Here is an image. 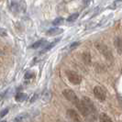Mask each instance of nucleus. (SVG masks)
Instances as JSON below:
<instances>
[{"mask_svg":"<svg viewBox=\"0 0 122 122\" xmlns=\"http://www.w3.org/2000/svg\"><path fill=\"white\" fill-rule=\"evenodd\" d=\"M82 101H83L84 105L86 107V108L89 110L90 114H94V113H96V107H95V105H94L93 101H92L90 98L87 97H84L82 98Z\"/></svg>","mask_w":122,"mask_h":122,"instance_id":"5","label":"nucleus"},{"mask_svg":"<svg viewBox=\"0 0 122 122\" xmlns=\"http://www.w3.org/2000/svg\"><path fill=\"white\" fill-rule=\"evenodd\" d=\"M47 41H44V40H41V41H38L34 43V44H32L30 46L31 49H38V48H40L41 46H42L44 44H46Z\"/></svg>","mask_w":122,"mask_h":122,"instance_id":"12","label":"nucleus"},{"mask_svg":"<svg viewBox=\"0 0 122 122\" xmlns=\"http://www.w3.org/2000/svg\"><path fill=\"white\" fill-rule=\"evenodd\" d=\"M78 17H79V14H78V13H73L71 16L68 17L66 20H67L68 22H73V21H75V20L78 18Z\"/></svg>","mask_w":122,"mask_h":122,"instance_id":"15","label":"nucleus"},{"mask_svg":"<svg viewBox=\"0 0 122 122\" xmlns=\"http://www.w3.org/2000/svg\"><path fill=\"white\" fill-rule=\"evenodd\" d=\"M90 1H91V0H84V4H85V5H88Z\"/></svg>","mask_w":122,"mask_h":122,"instance_id":"25","label":"nucleus"},{"mask_svg":"<svg viewBox=\"0 0 122 122\" xmlns=\"http://www.w3.org/2000/svg\"><path fill=\"white\" fill-rule=\"evenodd\" d=\"M99 120L102 122H109V121H112V119L110 118L109 117L107 116V114H105V113H102L100 116H99Z\"/></svg>","mask_w":122,"mask_h":122,"instance_id":"13","label":"nucleus"},{"mask_svg":"<svg viewBox=\"0 0 122 122\" xmlns=\"http://www.w3.org/2000/svg\"><path fill=\"white\" fill-rule=\"evenodd\" d=\"M10 9L13 13H18L19 12V6H18V3H13L11 6H10Z\"/></svg>","mask_w":122,"mask_h":122,"instance_id":"17","label":"nucleus"},{"mask_svg":"<svg viewBox=\"0 0 122 122\" xmlns=\"http://www.w3.org/2000/svg\"><path fill=\"white\" fill-rule=\"evenodd\" d=\"M62 32H63V30L60 28H51V30H49L46 32V35H48V36H56V35H60Z\"/></svg>","mask_w":122,"mask_h":122,"instance_id":"8","label":"nucleus"},{"mask_svg":"<svg viewBox=\"0 0 122 122\" xmlns=\"http://www.w3.org/2000/svg\"><path fill=\"white\" fill-rule=\"evenodd\" d=\"M67 116L70 119H72L73 121H80L79 115L77 114V112L73 109H68L67 110Z\"/></svg>","mask_w":122,"mask_h":122,"instance_id":"6","label":"nucleus"},{"mask_svg":"<svg viewBox=\"0 0 122 122\" xmlns=\"http://www.w3.org/2000/svg\"><path fill=\"white\" fill-rule=\"evenodd\" d=\"M0 31H1V36H2V37L6 36L7 32H6V30H5V29H1V30H0Z\"/></svg>","mask_w":122,"mask_h":122,"instance_id":"23","label":"nucleus"},{"mask_svg":"<svg viewBox=\"0 0 122 122\" xmlns=\"http://www.w3.org/2000/svg\"><path fill=\"white\" fill-rule=\"evenodd\" d=\"M18 6H19V12H25V10H26V8H27L25 1L21 0V1L18 3Z\"/></svg>","mask_w":122,"mask_h":122,"instance_id":"16","label":"nucleus"},{"mask_svg":"<svg viewBox=\"0 0 122 122\" xmlns=\"http://www.w3.org/2000/svg\"><path fill=\"white\" fill-rule=\"evenodd\" d=\"M94 95L100 101H105V99L107 97L105 90L102 87H100V86H95V88H94Z\"/></svg>","mask_w":122,"mask_h":122,"instance_id":"4","label":"nucleus"},{"mask_svg":"<svg viewBox=\"0 0 122 122\" xmlns=\"http://www.w3.org/2000/svg\"><path fill=\"white\" fill-rule=\"evenodd\" d=\"M37 98H38V95H36V94H35V95H34V97H33V98L30 100V102H31V103H32V102H34V100H35V99H37Z\"/></svg>","mask_w":122,"mask_h":122,"instance_id":"24","label":"nucleus"},{"mask_svg":"<svg viewBox=\"0 0 122 122\" xmlns=\"http://www.w3.org/2000/svg\"><path fill=\"white\" fill-rule=\"evenodd\" d=\"M83 60L86 64H91V55L88 51H86L83 53Z\"/></svg>","mask_w":122,"mask_h":122,"instance_id":"11","label":"nucleus"},{"mask_svg":"<svg viewBox=\"0 0 122 122\" xmlns=\"http://www.w3.org/2000/svg\"><path fill=\"white\" fill-rule=\"evenodd\" d=\"M60 40H61V39L59 38V39H57V40H55V41H53L52 42H51V43L49 44V45H48V46H46V47L44 48V50H43V51H41V53H44V52L48 51H50V50H51L52 48H53V47H54L55 45L57 44V43H58L59 41H60Z\"/></svg>","mask_w":122,"mask_h":122,"instance_id":"9","label":"nucleus"},{"mask_svg":"<svg viewBox=\"0 0 122 122\" xmlns=\"http://www.w3.org/2000/svg\"><path fill=\"white\" fill-rule=\"evenodd\" d=\"M114 45L116 47L118 54H122V39L119 37H116L114 39Z\"/></svg>","mask_w":122,"mask_h":122,"instance_id":"7","label":"nucleus"},{"mask_svg":"<svg viewBox=\"0 0 122 122\" xmlns=\"http://www.w3.org/2000/svg\"><path fill=\"white\" fill-rule=\"evenodd\" d=\"M66 75L70 83H72L73 85H80L82 82V78L78 73L73 71H67L66 72Z\"/></svg>","mask_w":122,"mask_h":122,"instance_id":"3","label":"nucleus"},{"mask_svg":"<svg viewBox=\"0 0 122 122\" xmlns=\"http://www.w3.org/2000/svg\"><path fill=\"white\" fill-rule=\"evenodd\" d=\"M63 22H64V19L62 18H57L52 21V24L55 25V26H59V25L63 24Z\"/></svg>","mask_w":122,"mask_h":122,"instance_id":"18","label":"nucleus"},{"mask_svg":"<svg viewBox=\"0 0 122 122\" xmlns=\"http://www.w3.org/2000/svg\"><path fill=\"white\" fill-rule=\"evenodd\" d=\"M35 76V74L34 73H30V72H28V73L25 74V79L26 80H29V79H32L33 77Z\"/></svg>","mask_w":122,"mask_h":122,"instance_id":"20","label":"nucleus"},{"mask_svg":"<svg viewBox=\"0 0 122 122\" xmlns=\"http://www.w3.org/2000/svg\"><path fill=\"white\" fill-rule=\"evenodd\" d=\"M15 98H16V101H18V102H24L28 98V95L25 93H18Z\"/></svg>","mask_w":122,"mask_h":122,"instance_id":"10","label":"nucleus"},{"mask_svg":"<svg viewBox=\"0 0 122 122\" xmlns=\"http://www.w3.org/2000/svg\"><path fill=\"white\" fill-rule=\"evenodd\" d=\"M8 111H9V109H8V108H5V109L2 110V111H1V114H0V117H1V118H3L4 117L6 116V114L8 113Z\"/></svg>","mask_w":122,"mask_h":122,"instance_id":"21","label":"nucleus"},{"mask_svg":"<svg viewBox=\"0 0 122 122\" xmlns=\"http://www.w3.org/2000/svg\"><path fill=\"white\" fill-rule=\"evenodd\" d=\"M96 47L97 48V50L99 51V52L101 53V54L104 55V57L107 59V60H108V61H112L113 60V55L111 53V51H109V49L107 48V45H105L104 43H97L96 44Z\"/></svg>","mask_w":122,"mask_h":122,"instance_id":"1","label":"nucleus"},{"mask_svg":"<svg viewBox=\"0 0 122 122\" xmlns=\"http://www.w3.org/2000/svg\"><path fill=\"white\" fill-rule=\"evenodd\" d=\"M80 44V42H78V41H75L74 43H73V44H71V46H70V48L71 49H74L75 47H77L78 45Z\"/></svg>","mask_w":122,"mask_h":122,"instance_id":"22","label":"nucleus"},{"mask_svg":"<svg viewBox=\"0 0 122 122\" xmlns=\"http://www.w3.org/2000/svg\"><path fill=\"white\" fill-rule=\"evenodd\" d=\"M62 95L65 97V98L67 100H69L70 102L73 103L74 105H76L80 101V99L76 96V94L73 90H71V89H65V90H63L62 91Z\"/></svg>","mask_w":122,"mask_h":122,"instance_id":"2","label":"nucleus"},{"mask_svg":"<svg viewBox=\"0 0 122 122\" xmlns=\"http://www.w3.org/2000/svg\"><path fill=\"white\" fill-rule=\"evenodd\" d=\"M26 117H27V115L26 114H21V115H18L17 117H15V121H23V120H25L26 119Z\"/></svg>","mask_w":122,"mask_h":122,"instance_id":"19","label":"nucleus"},{"mask_svg":"<svg viewBox=\"0 0 122 122\" xmlns=\"http://www.w3.org/2000/svg\"><path fill=\"white\" fill-rule=\"evenodd\" d=\"M51 93L50 91H46L44 92V94L42 95V100L44 102H48L51 100Z\"/></svg>","mask_w":122,"mask_h":122,"instance_id":"14","label":"nucleus"}]
</instances>
